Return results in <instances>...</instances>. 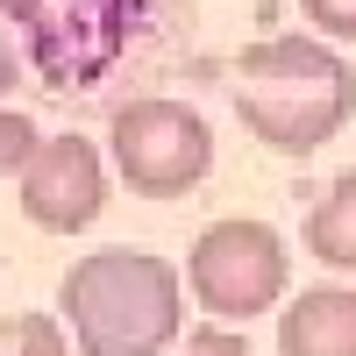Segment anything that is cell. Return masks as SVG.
<instances>
[{"mask_svg":"<svg viewBox=\"0 0 356 356\" xmlns=\"http://www.w3.org/2000/svg\"><path fill=\"white\" fill-rule=\"evenodd\" d=\"M29 65L50 86V100H143V79H157L178 43H193V0H8Z\"/></svg>","mask_w":356,"mask_h":356,"instance_id":"cell-1","label":"cell"},{"mask_svg":"<svg viewBox=\"0 0 356 356\" xmlns=\"http://www.w3.org/2000/svg\"><path fill=\"white\" fill-rule=\"evenodd\" d=\"M235 114L278 157H314L356 114V72L321 36H264L235 57Z\"/></svg>","mask_w":356,"mask_h":356,"instance_id":"cell-2","label":"cell"},{"mask_svg":"<svg viewBox=\"0 0 356 356\" xmlns=\"http://www.w3.org/2000/svg\"><path fill=\"white\" fill-rule=\"evenodd\" d=\"M79 356H164L186 335V278L150 250H93L57 285Z\"/></svg>","mask_w":356,"mask_h":356,"instance_id":"cell-3","label":"cell"},{"mask_svg":"<svg viewBox=\"0 0 356 356\" xmlns=\"http://www.w3.org/2000/svg\"><path fill=\"white\" fill-rule=\"evenodd\" d=\"M107 150H114V171H122V186L136 200H186L200 178L214 171V129H207L186 100L143 93V100L114 107Z\"/></svg>","mask_w":356,"mask_h":356,"instance_id":"cell-4","label":"cell"},{"mask_svg":"<svg viewBox=\"0 0 356 356\" xmlns=\"http://www.w3.org/2000/svg\"><path fill=\"white\" fill-rule=\"evenodd\" d=\"M285 278H292V257H285V235L271 221H214L200 228V243L186 257V285L193 300L214 314V321H257L285 300Z\"/></svg>","mask_w":356,"mask_h":356,"instance_id":"cell-5","label":"cell"},{"mask_svg":"<svg viewBox=\"0 0 356 356\" xmlns=\"http://www.w3.org/2000/svg\"><path fill=\"white\" fill-rule=\"evenodd\" d=\"M100 200H107V171L86 136H43L36 157L22 164V214L50 235L86 228L100 214Z\"/></svg>","mask_w":356,"mask_h":356,"instance_id":"cell-6","label":"cell"},{"mask_svg":"<svg viewBox=\"0 0 356 356\" xmlns=\"http://www.w3.org/2000/svg\"><path fill=\"white\" fill-rule=\"evenodd\" d=\"M278 356H356V292L307 285L278 314Z\"/></svg>","mask_w":356,"mask_h":356,"instance_id":"cell-7","label":"cell"},{"mask_svg":"<svg viewBox=\"0 0 356 356\" xmlns=\"http://www.w3.org/2000/svg\"><path fill=\"white\" fill-rule=\"evenodd\" d=\"M307 250L328 271H356V171H342L321 193V207L307 214Z\"/></svg>","mask_w":356,"mask_h":356,"instance_id":"cell-8","label":"cell"},{"mask_svg":"<svg viewBox=\"0 0 356 356\" xmlns=\"http://www.w3.org/2000/svg\"><path fill=\"white\" fill-rule=\"evenodd\" d=\"M0 356H72V335L50 314H15L0 321Z\"/></svg>","mask_w":356,"mask_h":356,"instance_id":"cell-9","label":"cell"},{"mask_svg":"<svg viewBox=\"0 0 356 356\" xmlns=\"http://www.w3.org/2000/svg\"><path fill=\"white\" fill-rule=\"evenodd\" d=\"M36 143L43 136H36V122H29L22 107H0V178H15L29 157H36Z\"/></svg>","mask_w":356,"mask_h":356,"instance_id":"cell-10","label":"cell"},{"mask_svg":"<svg viewBox=\"0 0 356 356\" xmlns=\"http://www.w3.org/2000/svg\"><path fill=\"white\" fill-rule=\"evenodd\" d=\"M300 15L335 43H356V0H300Z\"/></svg>","mask_w":356,"mask_h":356,"instance_id":"cell-11","label":"cell"},{"mask_svg":"<svg viewBox=\"0 0 356 356\" xmlns=\"http://www.w3.org/2000/svg\"><path fill=\"white\" fill-rule=\"evenodd\" d=\"M186 356H257V349L228 328H200V335H186Z\"/></svg>","mask_w":356,"mask_h":356,"instance_id":"cell-12","label":"cell"}]
</instances>
